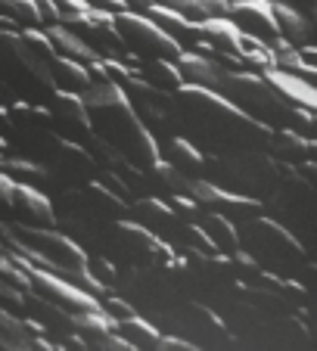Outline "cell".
Instances as JSON below:
<instances>
[{"instance_id":"cell-1","label":"cell","mask_w":317,"mask_h":351,"mask_svg":"<svg viewBox=\"0 0 317 351\" xmlns=\"http://www.w3.org/2000/svg\"><path fill=\"white\" fill-rule=\"evenodd\" d=\"M180 119V137L190 140L202 156H224L237 149H268L271 128L258 125L246 112H239L231 99L215 90H202L193 84H180L174 90Z\"/></svg>"},{"instance_id":"cell-2","label":"cell","mask_w":317,"mask_h":351,"mask_svg":"<svg viewBox=\"0 0 317 351\" xmlns=\"http://www.w3.org/2000/svg\"><path fill=\"white\" fill-rule=\"evenodd\" d=\"M81 103H84L87 119H91V134H97L119 156H125L134 168L146 174L158 162V143L150 137V131L137 119L125 90L115 81L91 84L81 93Z\"/></svg>"},{"instance_id":"cell-3","label":"cell","mask_w":317,"mask_h":351,"mask_svg":"<svg viewBox=\"0 0 317 351\" xmlns=\"http://www.w3.org/2000/svg\"><path fill=\"white\" fill-rule=\"evenodd\" d=\"M283 165L274 159L268 149H237V153L224 156H202V178L209 184L221 186L237 196L258 199L264 206V199L274 193Z\"/></svg>"},{"instance_id":"cell-4","label":"cell","mask_w":317,"mask_h":351,"mask_svg":"<svg viewBox=\"0 0 317 351\" xmlns=\"http://www.w3.org/2000/svg\"><path fill=\"white\" fill-rule=\"evenodd\" d=\"M237 237L239 249L255 261L258 267H268V274H280V277H296L298 265H305L308 249L292 230L277 224V218H264V215H252V218L237 221Z\"/></svg>"},{"instance_id":"cell-5","label":"cell","mask_w":317,"mask_h":351,"mask_svg":"<svg viewBox=\"0 0 317 351\" xmlns=\"http://www.w3.org/2000/svg\"><path fill=\"white\" fill-rule=\"evenodd\" d=\"M0 81L25 103H44L50 90H56L50 60H44L16 28H0Z\"/></svg>"},{"instance_id":"cell-6","label":"cell","mask_w":317,"mask_h":351,"mask_svg":"<svg viewBox=\"0 0 317 351\" xmlns=\"http://www.w3.org/2000/svg\"><path fill=\"white\" fill-rule=\"evenodd\" d=\"M218 93L224 99H231L239 112H246L249 119H255L258 125L271 128V131L290 128L292 112H296V106H292L290 99L280 97L277 87L264 78V75L246 72V69H224Z\"/></svg>"},{"instance_id":"cell-7","label":"cell","mask_w":317,"mask_h":351,"mask_svg":"<svg viewBox=\"0 0 317 351\" xmlns=\"http://www.w3.org/2000/svg\"><path fill=\"white\" fill-rule=\"evenodd\" d=\"M16 156H25V159L38 162L47 171L50 186H56L60 193L78 190V186L91 184L93 174H97V162H93V156L84 149V143L60 137L56 131H44Z\"/></svg>"},{"instance_id":"cell-8","label":"cell","mask_w":317,"mask_h":351,"mask_svg":"<svg viewBox=\"0 0 317 351\" xmlns=\"http://www.w3.org/2000/svg\"><path fill=\"white\" fill-rule=\"evenodd\" d=\"M131 109L137 112V119L143 121V128L150 131V137L156 143H165L172 137H180V119H178V103H174V93L158 90V87L140 81L137 75L121 84Z\"/></svg>"},{"instance_id":"cell-9","label":"cell","mask_w":317,"mask_h":351,"mask_svg":"<svg viewBox=\"0 0 317 351\" xmlns=\"http://www.w3.org/2000/svg\"><path fill=\"white\" fill-rule=\"evenodd\" d=\"M115 32H119L121 44L131 50L134 56H156V60H178L180 50L178 40H172L146 13H115Z\"/></svg>"},{"instance_id":"cell-10","label":"cell","mask_w":317,"mask_h":351,"mask_svg":"<svg viewBox=\"0 0 317 351\" xmlns=\"http://www.w3.org/2000/svg\"><path fill=\"white\" fill-rule=\"evenodd\" d=\"M103 243L113 245V249H121V258L134 261V265H172L174 261V245L162 243L158 237H152L150 230H143L140 224H134L131 218H121V221H113L109 230L103 233Z\"/></svg>"},{"instance_id":"cell-11","label":"cell","mask_w":317,"mask_h":351,"mask_svg":"<svg viewBox=\"0 0 317 351\" xmlns=\"http://www.w3.org/2000/svg\"><path fill=\"white\" fill-rule=\"evenodd\" d=\"M60 25H66L72 34H78L87 47H91L93 53L99 60H121L125 56L128 47L121 44L119 32H115V22H113V13H106V10H87V13H78V16H69L62 19Z\"/></svg>"},{"instance_id":"cell-12","label":"cell","mask_w":317,"mask_h":351,"mask_svg":"<svg viewBox=\"0 0 317 351\" xmlns=\"http://www.w3.org/2000/svg\"><path fill=\"white\" fill-rule=\"evenodd\" d=\"M128 218L134 224H140L143 230H150L152 237H158L162 243L168 245H184V230H187V221H180L178 215L172 212L168 202H162L158 196L146 193V196H137L128 202Z\"/></svg>"},{"instance_id":"cell-13","label":"cell","mask_w":317,"mask_h":351,"mask_svg":"<svg viewBox=\"0 0 317 351\" xmlns=\"http://www.w3.org/2000/svg\"><path fill=\"white\" fill-rule=\"evenodd\" d=\"M28 283H32V289L38 292V295L50 298V302H56L60 308H66L69 314H78V311H99V302L93 292L81 289V286L69 283V280L56 277V274L44 271V267L32 265L28 267Z\"/></svg>"},{"instance_id":"cell-14","label":"cell","mask_w":317,"mask_h":351,"mask_svg":"<svg viewBox=\"0 0 317 351\" xmlns=\"http://www.w3.org/2000/svg\"><path fill=\"white\" fill-rule=\"evenodd\" d=\"M40 106L50 112L53 131L60 137H69L75 143L91 134V119H87V109L81 103V93H69V90H50V97L40 103Z\"/></svg>"},{"instance_id":"cell-15","label":"cell","mask_w":317,"mask_h":351,"mask_svg":"<svg viewBox=\"0 0 317 351\" xmlns=\"http://www.w3.org/2000/svg\"><path fill=\"white\" fill-rule=\"evenodd\" d=\"M227 19L239 28V34L261 44H274L280 38L271 0H227Z\"/></svg>"},{"instance_id":"cell-16","label":"cell","mask_w":317,"mask_h":351,"mask_svg":"<svg viewBox=\"0 0 317 351\" xmlns=\"http://www.w3.org/2000/svg\"><path fill=\"white\" fill-rule=\"evenodd\" d=\"M10 221L19 224H34V227H56L53 218V199L44 190H34L25 184H13V212Z\"/></svg>"},{"instance_id":"cell-17","label":"cell","mask_w":317,"mask_h":351,"mask_svg":"<svg viewBox=\"0 0 317 351\" xmlns=\"http://www.w3.org/2000/svg\"><path fill=\"white\" fill-rule=\"evenodd\" d=\"M72 332L81 339L84 348H131L119 332L113 330L103 311H78L72 314Z\"/></svg>"},{"instance_id":"cell-18","label":"cell","mask_w":317,"mask_h":351,"mask_svg":"<svg viewBox=\"0 0 317 351\" xmlns=\"http://www.w3.org/2000/svg\"><path fill=\"white\" fill-rule=\"evenodd\" d=\"M174 66H178L184 84H193V87H202V90L218 93L224 66H218L211 56H202V53H196V50H184V53L174 60Z\"/></svg>"},{"instance_id":"cell-19","label":"cell","mask_w":317,"mask_h":351,"mask_svg":"<svg viewBox=\"0 0 317 351\" xmlns=\"http://www.w3.org/2000/svg\"><path fill=\"white\" fill-rule=\"evenodd\" d=\"M196 227L209 237L215 255H231L239 249V237H237V221H231L227 215L215 212V208H199L196 215Z\"/></svg>"},{"instance_id":"cell-20","label":"cell","mask_w":317,"mask_h":351,"mask_svg":"<svg viewBox=\"0 0 317 351\" xmlns=\"http://www.w3.org/2000/svg\"><path fill=\"white\" fill-rule=\"evenodd\" d=\"M146 16H150V19L156 22V25L162 28V32H165L172 40H178L180 50H193V47H196L199 40H202V34H199V22L184 19L180 13H174V10H168V7L150 3Z\"/></svg>"},{"instance_id":"cell-21","label":"cell","mask_w":317,"mask_h":351,"mask_svg":"<svg viewBox=\"0 0 317 351\" xmlns=\"http://www.w3.org/2000/svg\"><path fill=\"white\" fill-rule=\"evenodd\" d=\"M268 153L286 168H296L298 162L305 159H314V140H305L302 134L290 131V128H277L271 134V146H268Z\"/></svg>"},{"instance_id":"cell-22","label":"cell","mask_w":317,"mask_h":351,"mask_svg":"<svg viewBox=\"0 0 317 351\" xmlns=\"http://www.w3.org/2000/svg\"><path fill=\"white\" fill-rule=\"evenodd\" d=\"M274 10V19H277V34L280 40L292 47H305V44H314V19L292 7H283V3H271Z\"/></svg>"},{"instance_id":"cell-23","label":"cell","mask_w":317,"mask_h":351,"mask_svg":"<svg viewBox=\"0 0 317 351\" xmlns=\"http://www.w3.org/2000/svg\"><path fill=\"white\" fill-rule=\"evenodd\" d=\"M261 75L271 81L274 87H277L280 97L290 99L292 106L311 109V112L317 109V90H314V84H308V81L296 78V75H290V72H280V69H264Z\"/></svg>"},{"instance_id":"cell-24","label":"cell","mask_w":317,"mask_h":351,"mask_svg":"<svg viewBox=\"0 0 317 351\" xmlns=\"http://www.w3.org/2000/svg\"><path fill=\"white\" fill-rule=\"evenodd\" d=\"M158 159H165L172 168L190 174V178H202V153L184 137H172L165 143H158Z\"/></svg>"},{"instance_id":"cell-25","label":"cell","mask_w":317,"mask_h":351,"mask_svg":"<svg viewBox=\"0 0 317 351\" xmlns=\"http://www.w3.org/2000/svg\"><path fill=\"white\" fill-rule=\"evenodd\" d=\"M50 72H53V84H56V90H69V93H84L87 87L93 84L91 72H87L84 62H75L69 60V56H53L50 62Z\"/></svg>"},{"instance_id":"cell-26","label":"cell","mask_w":317,"mask_h":351,"mask_svg":"<svg viewBox=\"0 0 317 351\" xmlns=\"http://www.w3.org/2000/svg\"><path fill=\"white\" fill-rule=\"evenodd\" d=\"M0 171L7 174L13 184H25V186H34V190H47V186H50L44 168H40L38 162L25 159V156H16V153L0 156Z\"/></svg>"},{"instance_id":"cell-27","label":"cell","mask_w":317,"mask_h":351,"mask_svg":"<svg viewBox=\"0 0 317 351\" xmlns=\"http://www.w3.org/2000/svg\"><path fill=\"white\" fill-rule=\"evenodd\" d=\"M40 32L47 34V40L53 44V50L60 56H69V60H75V62H93V60H99L97 53H93L91 47L84 44V40L78 38V34H72L66 25H44Z\"/></svg>"},{"instance_id":"cell-28","label":"cell","mask_w":317,"mask_h":351,"mask_svg":"<svg viewBox=\"0 0 317 351\" xmlns=\"http://www.w3.org/2000/svg\"><path fill=\"white\" fill-rule=\"evenodd\" d=\"M113 330L119 332L131 348H158V336H162V332H158L150 320L140 317L137 311L128 314V317H121V320H115Z\"/></svg>"},{"instance_id":"cell-29","label":"cell","mask_w":317,"mask_h":351,"mask_svg":"<svg viewBox=\"0 0 317 351\" xmlns=\"http://www.w3.org/2000/svg\"><path fill=\"white\" fill-rule=\"evenodd\" d=\"M152 3L174 10V13H180L184 19H190V22L227 16V0H152Z\"/></svg>"},{"instance_id":"cell-30","label":"cell","mask_w":317,"mask_h":351,"mask_svg":"<svg viewBox=\"0 0 317 351\" xmlns=\"http://www.w3.org/2000/svg\"><path fill=\"white\" fill-rule=\"evenodd\" d=\"M0 348H38V336L28 330L25 317L0 308Z\"/></svg>"},{"instance_id":"cell-31","label":"cell","mask_w":317,"mask_h":351,"mask_svg":"<svg viewBox=\"0 0 317 351\" xmlns=\"http://www.w3.org/2000/svg\"><path fill=\"white\" fill-rule=\"evenodd\" d=\"M268 47H271V56H274V69H280V72H290V75H296V78L314 84L317 69L305 66V62L298 60V47L286 44V40H280V38L274 40V44H268Z\"/></svg>"},{"instance_id":"cell-32","label":"cell","mask_w":317,"mask_h":351,"mask_svg":"<svg viewBox=\"0 0 317 351\" xmlns=\"http://www.w3.org/2000/svg\"><path fill=\"white\" fill-rule=\"evenodd\" d=\"M0 22L7 28L19 25V32L22 28H40L34 0H0Z\"/></svg>"},{"instance_id":"cell-33","label":"cell","mask_w":317,"mask_h":351,"mask_svg":"<svg viewBox=\"0 0 317 351\" xmlns=\"http://www.w3.org/2000/svg\"><path fill=\"white\" fill-rule=\"evenodd\" d=\"M93 184H99L103 190H109L113 196H119V199H125V202H131V199H137L134 196V190L128 186V180L125 178H119L115 171H106V168H97V174H93Z\"/></svg>"},{"instance_id":"cell-34","label":"cell","mask_w":317,"mask_h":351,"mask_svg":"<svg viewBox=\"0 0 317 351\" xmlns=\"http://www.w3.org/2000/svg\"><path fill=\"white\" fill-rule=\"evenodd\" d=\"M97 302H99V311L109 317V324H115V320H121V317H128V314H134V308L128 305L125 298H119L115 292H109V289H106L103 295H97Z\"/></svg>"},{"instance_id":"cell-35","label":"cell","mask_w":317,"mask_h":351,"mask_svg":"<svg viewBox=\"0 0 317 351\" xmlns=\"http://www.w3.org/2000/svg\"><path fill=\"white\" fill-rule=\"evenodd\" d=\"M0 308H3V311L19 314V317H25V289L10 286V283L0 280Z\"/></svg>"},{"instance_id":"cell-36","label":"cell","mask_w":317,"mask_h":351,"mask_svg":"<svg viewBox=\"0 0 317 351\" xmlns=\"http://www.w3.org/2000/svg\"><path fill=\"white\" fill-rule=\"evenodd\" d=\"M290 131L302 134L305 140H317V125H314V112L311 109H298L292 112V121H290Z\"/></svg>"},{"instance_id":"cell-37","label":"cell","mask_w":317,"mask_h":351,"mask_svg":"<svg viewBox=\"0 0 317 351\" xmlns=\"http://www.w3.org/2000/svg\"><path fill=\"white\" fill-rule=\"evenodd\" d=\"M13 212V180L0 171V221H10Z\"/></svg>"},{"instance_id":"cell-38","label":"cell","mask_w":317,"mask_h":351,"mask_svg":"<svg viewBox=\"0 0 317 351\" xmlns=\"http://www.w3.org/2000/svg\"><path fill=\"white\" fill-rule=\"evenodd\" d=\"M34 10H38L40 28L44 25H60V10H56L53 0H34Z\"/></svg>"},{"instance_id":"cell-39","label":"cell","mask_w":317,"mask_h":351,"mask_svg":"<svg viewBox=\"0 0 317 351\" xmlns=\"http://www.w3.org/2000/svg\"><path fill=\"white\" fill-rule=\"evenodd\" d=\"M53 3L60 10V22L69 19V16H78V13H87V10H91L87 0H53Z\"/></svg>"},{"instance_id":"cell-40","label":"cell","mask_w":317,"mask_h":351,"mask_svg":"<svg viewBox=\"0 0 317 351\" xmlns=\"http://www.w3.org/2000/svg\"><path fill=\"white\" fill-rule=\"evenodd\" d=\"M271 3H283V7H292V10H298V13L311 16V19H314V13H317V0H271Z\"/></svg>"},{"instance_id":"cell-41","label":"cell","mask_w":317,"mask_h":351,"mask_svg":"<svg viewBox=\"0 0 317 351\" xmlns=\"http://www.w3.org/2000/svg\"><path fill=\"white\" fill-rule=\"evenodd\" d=\"M93 10H106V13H125V3L121 0H87Z\"/></svg>"},{"instance_id":"cell-42","label":"cell","mask_w":317,"mask_h":351,"mask_svg":"<svg viewBox=\"0 0 317 351\" xmlns=\"http://www.w3.org/2000/svg\"><path fill=\"white\" fill-rule=\"evenodd\" d=\"M298 60H302L305 66L317 69V47H314V44H305V47H298Z\"/></svg>"},{"instance_id":"cell-43","label":"cell","mask_w":317,"mask_h":351,"mask_svg":"<svg viewBox=\"0 0 317 351\" xmlns=\"http://www.w3.org/2000/svg\"><path fill=\"white\" fill-rule=\"evenodd\" d=\"M158 348H193V342L178 336H158Z\"/></svg>"},{"instance_id":"cell-44","label":"cell","mask_w":317,"mask_h":351,"mask_svg":"<svg viewBox=\"0 0 317 351\" xmlns=\"http://www.w3.org/2000/svg\"><path fill=\"white\" fill-rule=\"evenodd\" d=\"M121 3H125V10H128V13H146V10H150V3H152V0H121Z\"/></svg>"},{"instance_id":"cell-45","label":"cell","mask_w":317,"mask_h":351,"mask_svg":"<svg viewBox=\"0 0 317 351\" xmlns=\"http://www.w3.org/2000/svg\"><path fill=\"white\" fill-rule=\"evenodd\" d=\"M16 99H19V97H16V93L10 90L3 81H0V106H10V103H16Z\"/></svg>"},{"instance_id":"cell-46","label":"cell","mask_w":317,"mask_h":351,"mask_svg":"<svg viewBox=\"0 0 317 351\" xmlns=\"http://www.w3.org/2000/svg\"><path fill=\"white\" fill-rule=\"evenodd\" d=\"M0 28H7V25H3V22H0Z\"/></svg>"}]
</instances>
